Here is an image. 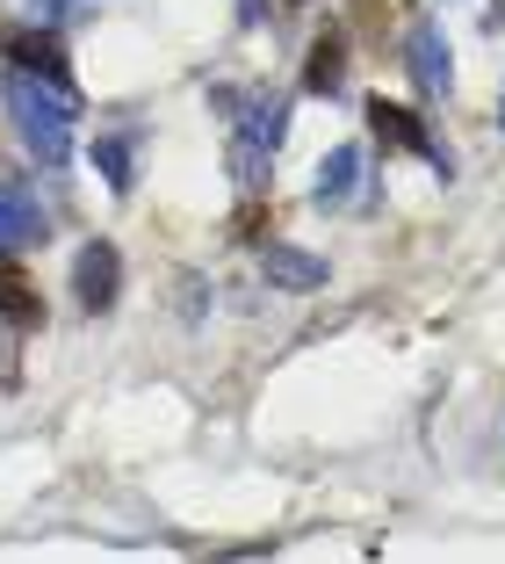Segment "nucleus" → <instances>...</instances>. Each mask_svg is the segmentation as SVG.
Returning a JSON list of instances; mask_svg holds the SVG:
<instances>
[{"label": "nucleus", "mask_w": 505, "mask_h": 564, "mask_svg": "<svg viewBox=\"0 0 505 564\" xmlns=\"http://www.w3.org/2000/svg\"><path fill=\"white\" fill-rule=\"evenodd\" d=\"M0 109H8L15 138L36 152V166H66L73 160V138H80V101H73L66 80L0 66Z\"/></svg>", "instance_id": "nucleus-1"}, {"label": "nucleus", "mask_w": 505, "mask_h": 564, "mask_svg": "<svg viewBox=\"0 0 505 564\" xmlns=\"http://www.w3.org/2000/svg\"><path fill=\"white\" fill-rule=\"evenodd\" d=\"M369 131H375V145H397V152H419L433 174H455V160L433 145V131H426V117L419 109H405V101H369Z\"/></svg>", "instance_id": "nucleus-2"}, {"label": "nucleus", "mask_w": 505, "mask_h": 564, "mask_svg": "<svg viewBox=\"0 0 505 564\" xmlns=\"http://www.w3.org/2000/svg\"><path fill=\"white\" fill-rule=\"evenodd\" d=\"M73 297H80V312H116V297H123V253H116V239H87L80 261H73Z\"/></svg>", "instance_id": "nucleus-3"}, {"label": "nucleus", "mask_w": 505, "mask_h": 564, "mask_svg": "<svg viewBox=\"0 0 505 564\" xmlns=\"http://www.w3.org/2000/svg\"><path fill=\"white\" fill-rule=\"evenodd\" d=\"M405 66H411V80H419L426 101L455 95V51H448V36H440V22H411L405 30Z\"/></svg>", "instance_id": "nucleus-4"}, {"label": "nucleus", "mask_w": 505, "mask_h": 564, "mask_svg": "<svg viewBox=\"0 0 505 564\" xmlns=\"http://www.w3.org/2000/svg\"><path fill=\"white\" fill-rule=\"evenodd\" d=\"M44 239H51V210L36 203V188H22V182H0V253L44 247Z\"/></svg>", "instance_id": "nucleus-5"}, {"label": "nucleus", "mask_w": 505, "mask_h": 564, "mask_svg": "<svg viewBox=\"0 0 505 564\" xmlns=\"http://www.w3.org/2000/svg\"><path fill=\"white\" fill-rule=\"evenodd\" d=\"M261 268H267V282H275V290H289V297H304V290H326V282H332V268L318 261L310 247H289V239H267Z\"/></svg>", "instance_id": "nucleus-6"}, {"label": "nucleus", "mask_w": 505, "mask_h": 564, "mask_svg": "<svg viewBox=\"0 0 505 564\" xmlns=\"http://www.w3.org/2000/svg\"><path fill=\"white\" fill-rule=\"evenodd\" d=\"M361 188V145H332V160L318 166V182H310V203L318 210H347Z\"/></svg>", "instance_id": "nucleus-7"}, {"label": "nucleus", "mask_w": 505, "mask_h": 564, "mask_svg": "<svg viewBox=\"0 0 505 564\" xmlns=\"http://www.w3.org/2000/svg\"><path fill=\"white\" fill-rule=\"evenodd\" d=\"M340 87H347V36L326 30L304 58V95H340Z\"/></svg>", "instance_id": "nucleus-8"}, {"label": "nucleus", "mask_w": 505, "mask_h": 564, "mask_svg": "<svg viewBox=\"0 0 505 564\" xmlns=\"http://www.w3.org/2000/svg\"><path fill=\"white\" fill-rule=\"evenodd\" d=\"M0 318H8V326H44V297H36L30 290V275H22L15 261H0Z\"/></svg>", "instance_id": "nucleus-9"}, {"label": "nucleus", "mask_w": 505, "mask_h": 564, "mask_svg": "<svg viewBox=\"0 0 505 564\" xmlns=\"http://www.w3.org/2000/svg\"><path fill=\"white\" fill-rule=\"evenodd\" d=\"M131 152H138V131H109V138H95V166H101V182H109L116 196H131V188H138Z\"/></svg>", "instance_id": "nucleus-10"}, {"label": "nucleus", "mask_w": 505, "mask_h": 564, "mask_svg": "<svg viewBox=\"0 0 505 564\" xmlns=\"http://www.w3.org/2000/svg\"><path fill=\"white\" fill-rule=\"evenodd\" d=\"M498 131H505V109H498Z\"/></svg>", "instance_id": "nucleus-11"}]
</instances>
